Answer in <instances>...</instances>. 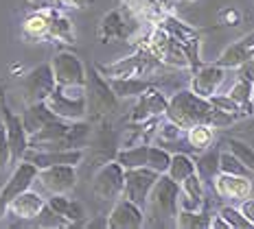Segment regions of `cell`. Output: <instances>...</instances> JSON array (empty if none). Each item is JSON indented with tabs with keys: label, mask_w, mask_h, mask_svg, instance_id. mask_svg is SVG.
<instances>
[{
	"label": "cell",
	"mask_w": 254,
	"mask_h": 229,
	"mask_svg": "<svg viewBox=\"0 0 254 229\" xmlns=\"http://www.w3.org/2000/svg\"><path fill=\"white\" fill-rule=\"evenodd\" d=\"M90 136L86 120H64L57 118L44 125L40 131L29 136V148L38 151H64V148H83Z\"/></svg>",
	"instance_id": "obj_1"
},
{
	"label": "cell",
	"mask_w": 254,
	"mask_h": 229,
	"mask_svg": "<svg viewBox=\"0 0 254 229\" xmlns=\"http://www.w3.org/2000/svg\"><path fill=\"white\" fill-rule=\"evenodd\" d=\"M215 114V105L210 103V98H204L199 94H195L193 90H182V92L173 94L169 98V107L165 118L173 120L176 125H180L182 129H190L195 125H202V122L213 120Z\"/></svg>",
	"instance_id": "obj_2"
},
{
	"label": "cell",
	"mask_w": 254,
	"mask_h": 229,
	"mask_svg": "<svg viewBox=\"0 0 254 229\" xmlns=\"http://www.w3.org/2000/svg\"><path fill=\"white\" fill-rule=\"evenodd\" d=\"M180 192H182V188L176 179H171L167 173L160 175L145 205V225L151 218L162 223L171 221L176 225V216L180 212Z\"/></svg>",
	"instance_id": "obj_3"
},
{
	"label": "cell",
	"mask_w": 254,
	"mask_h": 229,
	"mask_svg": "<svg viewBox=\"0 0 254 229\" xmlns=\"http://www.w3.org/2000/svg\"><path fill=\"white\" fill-rule=\"evenodd\" d=\"M160 59L151 55L149 50L138 48L134 55L123 57V59L114 63H105V66H97V70L103 74L105 79H147L160 68Z\"/></svg>",
	"instance_id": "obj_4"
},
{
	"label": "cell",
	"mask_w": 254,
	"mask_h": 229,
	"mask_svg": "<svg viewBox=\"0 0 254 229\" xmlns=\"http://www.w3.org/2000/svg\"><path fill=\"white\" fill-rule=\"evenodd\" d=\"M86 98H88V116H92V118H103L108 114H114L119 109V100H121L114 94L110 81L97 68L88 70Z\"/></svg>",
	"instance_id": "obj_5"
},
{
	"label": "cell",
	"mask_w": 254,
	"mask_h": 229,
	"mask_svg": "<svg viewBox=\"0 0 254 229\" xmlns=\"http://www.w3.org/2000/svg\"><path fill=\"white\" fill-rule=\"evenodd\" d=\"M57 118L64 120H86L88 118V98L86 88H60L44 100Z\"/></svg>",
	"instance_id": "obj_6"
},
{
	"label": "cell",
	"mask_w": 254,
	"mask_h": 229,
	"mask_svg": "<svg viewBox=\"0 0 254 229\" xmlns=\"http://www.w3.org/2000/svg\"><path fill=\"white\" fill-rule=\"evenodd\" d=\"M55 88H57V81H55V74H53L51 61L31 68V70L20 79V94H22L24 105L44 103V100L55 92Z\"/></svg>",
	"instance_id": "obj_7"
},
{
	"label": "cell",
	"mask_w": 254,
	"mask_h": 229,
	"mask_svg": "<svg viewBox=\"0 0 254 229\" xmlns=\"http://www.w3.org/2000/svg\"><path fill=\"white\" fill-rule=\"evenodd\" d=\"M92 194L99 201H119L125 188V168L119 162H105L92 177Z\"/></svg>",
	"instance_id": "obj_8"
},
{
	"label": "cell",
	"mask_w": 254,
	"mask_h": 229,
	"mask_svg": "<svg viewBox=\"0 0 254 229\" xmlns=\"http://www.w3.org/2000/svg\"><path fill=\"white\" fill-rule=\"evenodd\" d=\"M51 66H53V74H55V81L60 88H86L88 70L75 52H70V50L55 52L51 59Z\"/></svg>",
	"instance_id": "obj_9"
},
{
	"label": "cell",
	"mask_w": 254,
	"mask_h": 229,
	"mask_svg": "<svg viewBox=\"0 0 254 229\" xmlns=\"http://www.w3.org/2000/svg\"><path fill=\"white\" fill-rule=\"evenodd\" d=\"M160 179V173L153 168H127L125 170V188H123V196L134 203H138L140 207L147 205L153 185Z\"/></svg>",
	"instance_id": "obj_10"
},
{
	"label": "cell",
	"mask_w": 254,
	"mask_h": 229,
	"mask_svg": "<svg viewBox=\"0 0 254 229\" xmlns=\"http://www.w3.org/2000/svg\"><path fill=\"white\" fill-rule=\"evenodd\" d=\"M0 107H2V122L7 127V137H9V146H11V157H13V166L20 164L29 151V133L24 129V122L20 114H13L9 109L7 100L0 94Z\"/></svg>",
	"instance_id": "obj_11"
},
{
	"label": "cell",
	"mask_w": 254,
	"mask_h": 229,
	"mask_svg": "<svg viewBox=\"0 0 254 229\" xmlns=\"http://www.w3.org/2000/svg\"><path fill=\"white\" fill-rule=\"evenodd\" d=\"M38 181L49 194H68L77 185V166L60 164L38 170Z\"/></svg>",
	"instance_id": "obj_12"
},
{
	"label": "cell",
	"mask_w": 254,
	"mask_h": 229,
	"mask_svg": "<svg viewBox=\"0 0 254 229\" xmlns=\"http://www.w3.org/2000/svg\"><path fill=\"white\" fill-rule=\"evenodd\" d=\"M105 227L110 229H140L145 227V207H140L134 201L121 196L114 201V207L110 210Z\"/></svg>",
	"instance_id": "obj_13"
},
{
	"label": "cell",
	"mask_w": 254,
	"mask_h": 229,
	"mask_svg": "<svg viewBox=\"0 0 254 229\" xmlns=\"http://www.w3.org/2000/svg\"><path fill=\"white\" fill-rule=\"evenodd\" d=\"M38 166L31 162H26V159H22L20 164H15L11 175L7 177V181H4V185L0 188V199L4 201V203H11V201L15 199L18 194H22L24 190H29L31 185L38 181Z\"/></svg>",
	"instance_id": "obj_14"
},
{
	"label": "cell",
	"mask_w": 254,
	"mask_h": 229,
	"mask_svg": "<svg viewBox=\"0 0 254 229\" xmlns=\"http://www.w3.org/2000/svg\"><path fill=\"white\" fill-rule=\"evenodd\" d=\"M226 70H228V68L219 66L217 61L210 63V66L197 68V70L193 72V77H190V90L204 98H213L226 81Z\"/></svg>",
	"instance_id": "obj_15"
},
{
	"label": "cell",
	"mask_w": 254,
	"mask_h": 229,
	"mask_svg": "<svg viewBox=\"0 0 254 229\" xmlns=\"http://www.w3.org/2000/svg\"><path fill=\"white\" fill-rule=\"evenodd\" d=\"M167 107H169V98L160 90L151 88V90H147L142 96H138V103H136L134 111H131L129 120L136 122V125H140V122H151V120L160 118V116H165Z\"/></svg>",
	"instance_id": "obj_16"
},
{
	"label": "cell",
	"mask_w": 254,
	"mask_h": 229,
	"mask_svg": "<svg viewBox=\"0 0 254 229\" xmlns=\"http://www.w3.org/2000/svg\"><path fill=\"white\" fill-rule=\"evenodd\" d=\"M24 159L31 164H35L38 168L60 166V164L79 166L83 159V148H64V151H38V148H29Z\"/></svg>",
	"instance_id": "obj_17"
},
{
	"label": "cell",
	"mask_w": 254,
	"mask_h": 229,
	"mask_svg": "<svg viewBox=\"0 0 254 229\" xmlns=\"http://www.w3.org/2000/svg\"><path fill=\"white\" fill-rule=\"evenodd\" d=\"M215 192L224 199L243 201L252 194V181L248 175H228V173H217L213 179Z\"/></svg>",
	"instance_id": "obj_18"
},
{
	"label": "cell",
	"mask_w": 254,
	"mask_h": 229,
	"mask_svg": "<svg viewBox=\"0 0 254 229\" xmlns=\"http://www.w3.org/2000/svg\"><path fill=\"white\" fill-rule=\"evenodd\" d=\"M252 57H254V31L239 37L237 42H232L228 48L219 55L217 63L224 66V68H228V70H235V68L239 70L243 63H248Z\"/></svg>",
	"instance_id": "obj_19"
},
{
	"label": "cell",
	"mask_w": 254,
	"mask_h": 229,
	"mask_svg": "<svg viewBox=\"0 0 254 229\" xmlns=\"http://www.w3.org/2000/svg\"><path fill=\"white\" fill-rule=\"evenodd\" d=\"M44 205H46V201L42 199V194L29 188V190H24L22 194H18L11 203H9V214L20 218V221H33V218L42 212V207Z\"/></svg>",
	"instance_id": "obj_20"
},
{
	"label": "cell",
	"mask_w": 254,
	"mask_h": 229,
	"mask_svg": "<svg viewBox=\"0 0 254 229\" xmlns=\"http://www.w3.org/2000/svg\"><path fill=\"white\" fill-rule=\"evenodd\" d=\"M46 203H49L57 214H62L66 218L70 225H81L88 218L86 205L77 199H70L68 194H51V199H46Z\"/></svg>",
	"instance_id": "obj_21"
},
{
	"label": "cell",
	"mask_w": 254,
	"mask_h": 229,
	"mask_svg": "<svg viewBox=\"0 0 254 229\" xmlns=\"http://www.w3.org/2000/svg\"><path fill=\"white\" fill-rule=\"evenodd\" d=\"M182 192H180V210L197 212L204 205V179L199 173H193L180 183Z\"/></svg>",
	"instance_id": "obj_22"
},
{
	"label": "cell",
	"mask_w": 254,
	"mask_h": 229,
	"mask_svg": "<svg viewBox=\"0 0 254 229\" xmlns=\"http://www.w3.org/2000/svg\"><path fill=\"white\" fill-rule=\"evenodd\" d=\"M53 9H42V11H35L31 15H26L22 22V35L26 40H49L51 35V24H53Z\"/></svg>",
	"instance_id": "obj_23"
},
{
	"label": "cell",
	"mask_w": 254,
	"mask_h": 229,
	"mask_svg": "<svg viewBox=\"0 0 254 229\" xmlns=\"http://www.w3.org/2000/svg\"><path fill=\"white\" fill-rule=\"evenodd\" d=\"M127 9H129L131 15H136L138 20L147 24H160L162 20H165V15L169 11H165V7H162L158 0H125Z\"/></svg>",
	"instance_id": "obj_24"
},
{
	"label": "cell",
	"mask_w": 254,
	"mask_h": 229,
	"mask_svg": "<svg viewBox=\"0 0 254 229\" xmlns=\"http://www.w3.org/2000/svg\"><path fill=\"white\" fill-rule=\"evenodd\" d=\"M22 116V122H24V129L29 136H33L35 131H40L44 125L57 120V116L49 109L46 103H33V105H24V111H20Z\"/></svg>",
	"instance_id": "obj_25"
},
{
	"label": "cell",
	"mask_w": 254,
	"mask_h": 229,
	"mask_svg": "<svg viewBox=\"0 0 254 229\" xmlns=\"http://www.w3.org/2000/svg\"><path fill=\"white\" fill-rule=\"evenodd\" d=\"M99 37L103 40V44L127 40V37H129V26H127V22L123 20L121 11H112L105 15L101 22V29H99Z\"/></svg>",
	"instance_id": "obj_26"
},
{
	"label": "cell",
	"mask_w": 254,
	"mask_h": 229,
	"mask_svg": "<svg viewBox=\"0 0 254 229\" xmlns=\"http://www.w3.org/2000/svg\"><path fill=\"white\" fill-rule=\"evenodd\" d=\"M149 157H151V144H134V146H125L119 151L116 162L121 164L125 170L127 168H149Z\"/></svg>",
	"instance_id": "obj_27"
},
{
	"label": "cell",
	"mask_w": 254,
	"mask_h": 229,
	"mask_svg": "<svg viewBox=\"0 0 254 229\" xmlns=\"http://www.w3.org/2000/svg\"><path fill=\"white\" fill-rule=\"evenodd\" d=\"M119 98H138L153 85L149 79H108Z\"/></svg>",
	"instance_id": "obj_28"
},
{
	"label": "cell",
	"mask_w": 254,
	"mask_h": 229,
	"mask_svg": "<svg viewBox=\"0 0 254 229\" xmlns=\"http://www.w3.org/2000/svg\"><path fill=\"white\" fill-rule=\"evenodd\" d=\"M213 140H215V127L208 125V122H202V125H195L187 129V142L193 151H199V153L208 151Z\"/></svg>",
	"instance_id": "obj_29"
},
{
	"label": "cell",
	"mask_w": 254,
	"mask_h": 229,
	"mask_svg": "<svg viewBox=\"0 0 254 229\" xmlns=\"http://www.w3.org/2000/svg\"><path fill=\"white\" fill-rule=\"evenodd\" d=\"M193 173H197V164H195L193 157H189L187 153H176V155H171V164H169V170H167V175L171 179L182 183V181L190 177Z\"/></svg>",
	"instance_id": "obj_30"
},
{
	"label": "cell",
	"mask_w": 254,
	"mask_h": 229,
	"mask_svg": "<svg viewBox=\"0 0 254 229\" xmlns=\"http://www.w3.org/2000/svg\"><path fill=\"white\" fill-rule=\"evenodd\" d=\"M49 40H57V42H62V44H72V42H75V26H72L70 18H66V15L60 11L53 13Z\"/></svg>",
	"instance_id": "obj_31"
},
{
	"label": "cell",
	"mask_w": 254,
	"mask_h": 229,
	"mask_svg": "<svg viewBox=\"0 0 254 229\" xmlns=\"http://www.w3.org/2000/svg\"><path fill=\"white\" fill-rule=\"evenodd\" d=\"M213 223V216H208L206 212H189V210H180L176 216V227L180 229H208Z\"/></svg>",
	"instance_id": "obj_32"
},
{
	"label": "cell",
	"mask_w": 254,
	"mask_h": 229,
	"mask_svg": "<svg viewBox=\"0 0 254 229\" xmlns=\"http://www.w3.org/2000/svg\"><path fill=\"white\" fill-rule=\"evenodd\" d=\"M33 225L42 227V229H66V227H72L70 223H68L62 214H57V212L53 210L49 203L42 207V212L33 218Z\"/></svg>",
	"instance_id": "obj_33"
},
{
	"label": "cell",
	"mask_w": 254,
	"mask_h": 229,
	"mask_svg": "<svg viewBox=\"0 0 254 229\" xmlns=\"http://www.w3.org/2000/svg\"><path fill=\"white\" fill-rule=\"evenodd\" d=\"M195 164H197L199 177L213 183V179L217 177V173H219V153H215V151L204 153V155H199V159Z\"/></svg>",
	"instance_id": "obj_34"
},
{
	"label": "cell",
	"mask_w": 254,
	"mask_h": 229,
	"mask_svg": "<svg viewBox=\"0 0 254 229\" xmlns=\"http://www.w3.org/2000/svg\"><path fill=\"white\" fill-rule=\"evenodd\" d=\"M228 151L232 153V155H237L241 159V164L246 166L250 173H254V148L250 144H246V142L241 140H228Z\"/></svg>",
	"instance_id": "obj_35"
},
{
	"label": "cell",
	"mask_w": 254,
	"mask_h": 229,
	"mask_svg": "<svg viewBox=\"0 0 254 229\" xmlns=\"http://www.w3.org/2000/svg\"><path fill=\"white\" fill-rule=\"evenodd\" d=\"M219 173H228V175H250V170L241 164V159L237 155H232L230 151H221L219 153Z\"/></svg>",
	"instance_id": "obj_36"
},
{
	"label": "cell",
	"mask_w": 254,
	"mask_h": 229,
	"mask_svg": "<svg viewBox=\"0 0 254 229\" xmlns=\"http://www.w3.org/2000/svg\"><path fill=\"white\" fill-rule=\"evenodd\" d=\"M228 96L232 100H237V103H241V105H254L252 103V83L239 77L235 81V85L228 90Z\"/></svg>",
	"instance_id": "obj_37"
},
{
	"label": "cell",
	"mask_w": 254,
	"mask_h": 229,
	"mask_svg": "<svg viewBox=\"0 0 254 229\" xmlns=\"http://www.w3.org/2000/svg\"><path fill=\"white\" fill-rule=\"evenodd\" d=\"M219 214L224 216V221L230 225V229H252V223L243 216V212L239 210V207L226 205V207H221L219 210Z\"/></svg>",
	"instance_id": "obj_38"
},
{
	"label": "cell",
	"mask_w": 254,
	"mask_h": 229,
	"mask_svg": "<svg viewBox=\"0 0 254 229\" xmlns=\"http://www.w3.org/2000/svg\"><path fill=\"white\" fill-rule=\"evenodd\" d=\"M9 166H13V157H11V146H9V137H7V127L0 120V175L4 173Z\"/></svg>",
	"instance_id": "obj_39"
},
{
	"label": "cell",
	"mask_w": 254,
	"mask_h": 229,
	"mask_svg": "<svg viewBox=\"0 0 254 229\" xmlns=\"http://www.w3.org/2000/svg\"><path fill=\"white\" fill-rule=\"evenodd\" d=\"M239 210L243 212V216H246L248 221L252 223V227H254V199H250V196H248V199H243Z\"/></svg>",
	"instance_id": "obj_40"
},
{
	"label": "cell",
	"mask_w": 254,
	"mask_h": 229,
	"mask_svg": "<svg viewBox=\"0 0 254 229\" xmlns=\"http://www.w3.org/2000/svg\"><path fill=\"white\" fill-rule=\"evenodd\" d=\"M239 77L246 79V81H250V83H254V57L239 68Z\"/></svg>",
	"instance_id": "obj_41"
},
{
	"label": "cell",
	"mask_w": 254,
	"mask_h": 229,
	"mask_svg": "<svg viewBox=\"0 0 254 229\" xmlns=\"http://www.w3.org/2000/svg\"><path fill=\"white\" fill-rule=\"evenodd\" d=\"M210 227H213V229H230V225L224 221V216H221V214L213 216V223H210Z\"/></svg>",
	"instance_id": "obj_42"
},
{
	"label": "cell",
	"mask_w": 254,
	"mask_h": 229,
	"mask_svg": "<svg viewBox=\"0 0 254 229\" xmlns=\"http://www.w3.org/2000/svg\"><path fill=\"white\" fill-rule=\"evenodd\" d=\"M158 2L165 7V11H173L178 7V2H182V0H158Z\"/></svg>",
	"instance_id": "obj_43"
},
{
	"label": "cell",
	"mask_w": 254,
	"mask_h": 229,
	"mask_svg": "<svg viewBox=\"0 0 254 229\" xmlns=\"http://www.w3.org/2000/svg\"><path fill=\"white\" fill-rule=\"evenodd\" d=\"M224 18L228 20V24H232V26H235V24H237V22H239V20H241V15L237 13V11H226V13H224Z\"/></svg>",
	"instance_id": "obj_44"
},
{
	"label": "cell",
	"mask_w": 254,
	"mask_h": 229,
	"mask_svg": "<svg viewBox=\"0 0 254 229\" xmlns=\"http://www.w3.org/2000/svg\"><path fill=\"white\" fill-rule=\"evenodd\" d=\"M252 103H254V83H252Z\"/></svg>",
	"instance_id": "obj_45"
},
{
	"label": "cell",
	"mask_w": 254,
	"mask_h": 229,
	"mask_svg": "<svg viewBox=\"0 0 254 229\" xmlns=\"http://www.w3.org/2000/svg\"><path fill=\"white\" fill-rule=\"evenodd\" d=\"M0 94H2V92H0Z\"/></svg>",
	"instance_id": "obj_46"
}]
</instances>
